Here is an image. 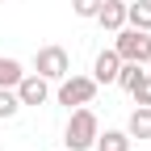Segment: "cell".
Wrapping results in <instances>:
<instances>
[{
  "instance_id": "1",
  "label": "cell",
  "mask_w": 151,
  "mask_h": 151,
  "mask_svg": "<svg viewBox=\"0 0 151 151\" xmlns=\"http://www.w3.org/2000/svg\"><path fill=\"white\" fill-rule=\"evenodd\" d=\"M97 134H101L97 113H92L88 105H76V109H71V118H67V130H63L67 151H88L92 143H97Z\"/></svg>"
},
{
  "instance_id": "2",
  "label": "cell",
  "mask_w": 151,
  "mask_h": 151,
  "mask_svg": "<svg viewBox=\"0 0 151 151\" xmlns=\"http://www.w3.org/2000/svg\"><path fill=\"white\" fill-rule=\"evenodd\" d=\"M113 50H118L122 63H151V34L147 29H134V25H122L118 38H113Z\"/></svg>"
},
{
  "instance_id": "3",
  "label": "cell",
  "mask_w": 151,
  "mask_h": 151,
  "mask_svg": "<svg viewBox=\"0 0 151 151\" xmlns=\"http://www.w3.org/2000/svg\"><path fill=\"white\" fill-rule=\"evenodd\" d=\"M92 97H97V80L92 76H63L59 80V105H92Z\"/></svg>"
},
{
  "instance_id": "4",
  "label": "cell",
  "mask_w": 151,
  "mask_h": 151,
  "mask_svg": "<svg viewBox=\"0 0 151 151\" xmlns=\"http://www.w3.org/2000/svg\"><path fill=\"white\" fill-rule=\"evenodd\" d=\"M34 71L42 76V80H63V76L71 71V59H67L63 46H42L34 55Z\"/></svg>"
},
{
  "instance_id": "5",
  "label": "cell",
  "mask_w": 151,
  "mask_h": 151,
  "mask_svg": "<svg viewBox=\"0 0 151 151\" xmlns=\"http://www.w3.org/2000/svg\"><path fill=\"white\" fill-rule=\"evenodd\" d=\"M17 101L21 105H46L50 101V80H42L38 71H25L17 80Z\"/></svg>"
},
{
  "instance_id": "6",
  "label": "cell",
  "mask_w": 151,
  "mask_h": 151,
  "mask_svg": "<svg viewBox=\"0 0 151 151\" xmlns=\"http://www.w3.org/2000/svg\"><path fill=\"white\" fill-rule=\"evenodd\" d=\"M92 21H101V29L118 34V29L126 25V0H101V9H97Z\"/></svg>"
},
{
  "instance_id": "7",
  "label": "cell",
  "mask_w": 151,
  "mask_h": 151,
  "mask_svg": "<svg viewBox=\"0 0 151 151\" xmlns=\"http://www.w3.org/2000/svg\"><path fill=\"white\" fill-rule=\"evenodd\" d=\"M118 67H122V59H118V50H101L97 55V63H92V80H97V84H113V80H118Z\"/></svg>"
},
{
  "instance_id": "8",
  "label": "cell",
  "mask_w": 151,
  "mask_h": 151,
  "mask_svg": "<svg viewBox=\"0 0 151 151\" xmlns=\"http://www.w3.org/2000/svg\"><path fill=\"white\" fill-rule=\"evenodd\" d=\"M126 134L130 139H151V105H139L126 122Z\"/></svg>"
},
{
  "instance_id": "9",
  "label": "cell",
  "mask_w": 151,
  "mask_h": 151,
  "mask_svg": "<svg viewBox=\"0 0 151 151\" xmlns=\"http://www.w3.org/2000/svg\"><path fill=\"white\" fill-rule=\"evenodd\" d=\"M130 143H134V139H130L126 130H105V134H97L92 147H97V151H130Z\"/></svg>"
},
{
  "instance_id": "10",
  "label": "cell",
  "mask_w": 151,
  "mask_h": 151,
  "mask_svg": "<svg viewBox=\"0 0 151 151\" xmlns=\"http://www.w3.org/2000/svg\"><path fill=\"white\" fill-rule=\"evenodd\" d=\"M126 25H134V29H147V34H151V0L126 4Z\"/></svg>"
},
{
  "instance_id": "11",
  "label": "cell",
  "mask_w": 151,
  "mask_h": 151,
  "mask_svg": "<svg viewBox=\"0 0 151 151\" xmlns=\"http://www.w3.org/2000/svg\"><path fill=\"white\" fill-rule=\"evenodd\" d=\"M21 76H25V67H21V63L0 55V88H17V80H21Z\"/></svg>"
},
{
  "instance_id": "12",
  "label": "cell",
  "mask_w": 151,
  "mask_h": 151,
  "mask_svg": "<svg viewBox=\"0 0 151 151\" xmlns=\"http://www.w3.org/2000/svg\"><path fill=\"white\" fill-rule=\"evenodd\" d=\"M139 76H143V63H122V67H118V80H113V84H122V88L130 92V88L139 84Z\"/></svg>"
},
{
  "instance_id": "13",
  "label": "cell",
  "mask_w": 151,
  "mask_h": 151,
  "mask_svg": "<svg viewBox=\"0 0 151 151\" xmlns=\"http://www.w3.org/2000/svg\"><path fill=\"white\" fill-rule=\"evenodd\" d=\"M17 109H21V101H17V88H0V118H13Z\"/></svg>"
},
{
  "instance_id": "14",
  "label": "cell",
  "mask_w": 151,
  "mask_h": 151,
  "mask_svg": "<svg viewBox=\"0 0 151 151\" xmlns=\"http://www.w3.org/2000/svg\"><path fill=\"white\" fill-rule=\"evenodd\" d=\"M130 97H134L139 105H151V76H147V71L139 76V84H134V88H130Z\"/></svg>"
},
{
  "instance_id": "15",
  "label": "cell",
  "mask_w": 151,
  "mask_h": 151,
  "mask_svg": "<svg viewBox=\"0 0 151 151\" xmlns=\"http://www.w3.org/2000/svg\"><path fill=\"white\" fill-rule=\"evenodd\" d=\"M97 9H101V0H71V13L84 17V21H92V17H97Z\"/></svg>"
},
{
  "instance_id": "16",
  "label": "cell",
  "mask_w": 151,
  "mask_h": 151,
  "mask_svg": "<svg viewBox=\"0 0 151 151\" xmlns=\"http://www.w3.org/2000/svg\"><path fill=\"white\" fill-rule=\"evenodd\" d=\"M0 4H4V0H0Z\"/></svg>"
},
{
  "instance_id": "17",
  "label": "cell",
  "mask_w": 151,
  "mask_h": 151,
  "mask_svg": "<svg viewBox=\"0 0 151 151\" xmlns=\"http://www.w3.org/2000/svg\"><path fill=\"white\" fill-rule=\"evenodd\" d=\"M63 151H67V147H63Z\"/></svg>"
}]
</instances>
